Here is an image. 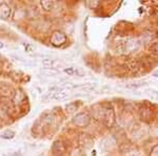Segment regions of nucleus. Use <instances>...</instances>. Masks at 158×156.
Segmentation results:
<instances>
[{
	"mask_svg": "<svg viewBox=\"0 0 158 156\" xmlns=\"http://www.w3.org/2000/svg\"><path fill=\"white\" fill-rule=\"evenodd\" d=\"M144 93H146L152 100L158 101V91L154 90V89H147V90H144Z\"/></svg>",
	"mask_w": 158,
	"mask_h": 156,
	"instance_id": "11",
	"label": "nucleus"
},
{
	"mask_svg": "<svg viewBox=\"0 0 158 156\" xmlns=\"http://www.w3.org/2000/svg\"><path fill=\"white\" fill-rule=\"evenodd\" d=\"M1 156H13V154H11V153H3Z\"/></svg>",
	"mask_w": 158,
	"mask_h": 156,
	"instance_id": "28",
	"label": "nucleus"
},
{
	"mask_svg": "<svg viewBox=\"0 0 158 156\" xmlns=\"http://www.w3.org/2000/svg\"><path fill=\"white\" fill-rule=\"evenodd\" d=\"M0 93H1L2 95H4V96H12L13 91L9 88V86H6V88L1 86V88H0Z\"/></svg>",
	"mask_w": 158,
	"mask_h": 156,
	"instance_id": "17",
	"label": "nucleus"
},
{
	"mask_svg": "<svg viewBox=\"0 0 158 156\" xmlns=\"http://www.w3.org/2000/svg\"><path fill=\"white\" fill-rule=\"evenodd\" d=\"M71 156H81V153H80V151H79L78 149H76V150H74L72 153H71Z\"/></svg>",
	"mask_w": 158,
	"mask_h": 156,
	"instance_id": "27",
	"label": "nucleus"
},
{
	"mask_svg": "<svg viewBox=\"0 0 158 156\" xmlns=\"http://www.w3.org/2000/svg\"><path fill=\"white\" fill-rule=\"evenodd\" d=\"M144 82H136V83H130V84H127L126 88L127 89H130V90H134V89H138L140 86H144Z\"/></svg>",
	"mask_w": 158,
	"mask_h": 156,
	"instance_id": "18",
	"label": "nucleus"
},
{
	"mask_svg": "<svg viewBox=\"0 0 158 156\" xmlns=\"http://www.w3.org/2000/svg\"><path fill=\"white\" fill-rule=\"evenodd\" d=\"M99 6V2L98 1H94V2L89 1L88 2V6L92 7V9H94V7H96V6Z\"/></svg>",
	"mask_w": 158,
	"mask_h": 156,
	"instance_id": "25",
	"label": "nucleus"
},
{
	"mask_svg": "<svg viewBox=\"0 0 158 156\" xmlns=\"http://www.w3.org/2000/svg\"><path fill=\"white\" fill-rule=\"evenodd\" d=\"M3 47H4V44L1 41H0V50H1V48H3Z\"/></svg>",
	"mask_w": 158,
	"mask_h": 156,
	"instance_id": "30",
	"label": "nucleus"
},
{
	"mask_svg": "<svg viewBox=\"0 0 158 156\" xmlns=\"http://www.w3.org/2000/svg\"><path fill=\"white\" fill-rule=\"evenodd\" d=\"M77 109H78L77 104L74 103V102H72V103H69L67 106V108H65V110H67V113H69V114H72V113H74V112H76L77 111Z\"/></svg>",
	"mask_w": 158,
	"mask_h": 156,
	"instance_id": "16",
	"label": "nucleus"
},
{
	"mask_svg": "<svg viewBox=\"0 0 158 156\" xmlns=\"http://www.w3.org/2000/svg\"><path fill=\"white\" fill-rule=\"evenodd\" d=\"M42 121L48 124H53V121H54V115L52 113H44L42 115Z\"/></svg>",
	"mask_w": 158,
	"mask_h": 156,
	"instance_id": "14",
	"label": "nucleus"
},
{
	"mask_svg": "<svg viewBox=\"0 0 158 156\" xmlns=\"http://www.w3.org/2000/svg\"><path fill=\"white\" fill-rule=\"evenodd\" d=\"M69 97V94L65 93V92H56V93H53L51 95V99L52 100H57V101H61V100H64Z\"/></svg>",
	"mask_w": 158,
	"mask_h": 156,
	"instance_id": "10",
	"label": "nucleus"
},
{
	"mask_svg": "<svg viewBox=\"0 0 158 156\" xmlns=\"http://www.w3.org/2000/svg\"><path fill=\"white\" fill-rule=\"evenodd\" d=\"M65 151H67V148H65L64 144L61 140H56L52 145V152L56 156L63 155L65 153Z\"/></svg>",
	"mask_w": 158,
	"mask_h": 156,
	"instance_id": "5",
	"label": "nucleus"
},
{
	"mask_svg": "<svg viewBox=\"0 0 158 156\" xmlns=\"http://www.w3.org/2000/svg\"><path fill=\"white\" fill-rule=\"evenodd\" d=\"M40 74H42V75H44V76H48V77H55V76H57L58 74H59V72H58V70L53 69V68H44L40 70Z\"/></svg>",
	"mask_w": 158,
	"mask_h": 156,
	"instance_id": "9",
	"label": "nucleus"
},
{
	"mask_svg": "<svg viewBox=\"0 0 158 156\" xmlns=\"http://www.w3.org/2000/svg\"><path fill=\"white\" fill-rule=\"evenodd\" d=\"M150 156H158V145H154L151 150V153H150Z\"/></svg>",
	"mask_w": 158,
	"mask_h": 156,
	"instance_id": "23",
	"label": "nucleus"
},
{
	"mask_svg": "<svg viewBox=\"0 0 158 156\" xmlns=\"http://www.w3.org/2000/svg\"><path fill=\"white\" fill-rule=\"evenodd\" d=\"M124 156H140V153L137 150H129Z\"/></svg>",
	"mask_w": 158,
	"mask_h": 156,
	"instance_id": "20",
	"label": "nucleus"
},
{
	"mask_svg": "<svg viewBox=\"0 0 158 156\" xmlns=\"http://www.w3.org/2000/svg\"><path fill=\"white\" fill-rule=\"evenodd\" d=\"M11 15H12V10L10 6L6 3V2H2L0 4V18L6 20L11 17Z\"/></svg>",
	"mask_w": 158,
	"mask_h": 156,
	"instance_id": "6",
	"label": "nucleus"
},
{
	"mask_svg": "<svg viewBox=\"0 0 158 156\" xmlns=\"http://www.w3.org/2000/svg\"><path fill=\"white\" fill-rule=\"evenodd\" d=\"M90 120H91V118L88 113L81 112V113H78L73 118V124L78 128H85L89 126Z\"/></svg>",
	"mask_w": 158,
	"mask_h": 156,
	"instance_id": "2",
	"label": "nucleus"
},
{
	"mask_svg": "<svg viewBox=\"0 0 158 156\" xmlns=\"http://www.w3.org/2000/svg\"><path fill=\"white\" fill-rule=\"evenodd\" d=\"M111 91V88L110 86H103L102 88H101V93H106V92H110Z\"/></svg>",
	"mask_w": 158,
	"mask_h": 156,
	"instance_id": "26",
	"label": "nucleus"
},
{
	"mask_svg": "<svg viewBox=\"0 0 158 156\" xmlns=\"http://www.w3.org/2000/svg\"><path fill=\"white\" fill-rule=\"evenodd\" d=\"M151 52L154 55H157L158 56V42H154L151 45Z\"/></svg>",
	"mask_w": 158,
	"mask_h": 156,
	"instance_id": "21",
	"label": "nucleus"
},
{
	"mask_svg": "<svg viewBox=\"0 0 158 156\" xmlns=\"http://www.w3.org/2000/svg\"><path fill=\"white\" fill-rule=\"evenodd\" d=\"M115 145V140L112 137H106L101 140L100 142V149L102 151H109L113 145Z\"/></svg>",
	"mask_w": 158,
	"mask_h": 156,
	"instance_id": "8",
	"label": "nucleus"
},
{
	"mask_svg": "<svg viewBox=\"0 0 158 156\" xmlns=\"http://www.w3.org/2000/svg\"><path fill=\"white\" fill-rule=\"evenodd\" d=\"M15 136V132L12 131V130H6L4 131L2 134H0V137L3 138V139H12Z\"/></svg>",
	"mask_w": 158,
	"mask_h": 156,
	"instance_id": "15",
	"label": "nucleus"
},
{
	"mask_svg": "<svg viewBox=\"0 0 158 156\" xmlns=\"http://www.w3.org/2000/svg\"><path fill=\"white\" fill-rule=\"evenodd\" d=\"M64 72L68 74V75H74L75 74V69L74 68H67L64 69Z\"/></svg>",
	"mask_w": 158,
	"mask_h": 156,
	"instance_id": "24",
	"label": "nucleus"
},
{
	"mask_svg": "<svg viewBox=\"0 0 158 156\" xmlns=\"http://www.w3.org/2000/svg\"><path fill=\"white\" fill-rule=\"evenodd\" d=\"M24 98H25V95H24L23 92L21 90H17V92L15 93V96H14L15 103H20V102H22L24 100Z\"/></svg>",
	"mask_w": 158,
	"mask_h": 156,
	"instance_id": "13",
	"label": "nucleus"
},
{
	"mask_svg": "<svg viewBox=\"0 0 158 156\" xmlns=\"http://www.w3.org/2000/svg\"><path fill=\"white\" fill-rule=\"evenodd\" d=\"M153 75H154V77H157V78H158V70H157L154 74H153Z\"/></svg>",
	"mask_w": 158,
	"mask_h": 156,
	"instance_id": "29",
	"label": "nucleus"
},
{
	"mask_svg": "<svg viewBox=\"0 0 158 156\" xmlns=\"http://www.w3.org/2000/svg\"><path fill=\"white\" fill-rule=\"evenodd\" d=\"M101 119L103 120L104 124L108 128H112L115 124V112L111 106H103V113Z\"/></svg>",
	"mask_w": 158,
	"mask_h": 156,
	"instance_id": "1",
	"label": "nucleus"
},
{
	"mask_svg": "<svg viewBox=\"0 0 158 156\" xmlns=\"http://www.w3.org/2000/svg\"><path fill=\"white\" fill-rule=\"evenodd\" d=\"M65 42H67V36L62 32L56 31L51 36V43L53 45H55V47H60V45H62Z\"/></svg>",
	"mask_w": 158,
	"mask_h": 156,
	"instance_id": "3",
	"label": "nucleus"
},
{
	"mask_svg": "<svg viewBox=\"0 0 158 156\" xmlns=\"http://www.w3.org/2000/svg\"><path fill=\"white\" fill-rule=\"evenodd\" d=\"M40 6H41V7L44 10V11L50 12V11H52L53 7H54V2L44 0V1H40Z\"/></svg>",
	"mask_w": 158,
	"mask_h": 156,
	"instance_id": "12",
	"label": "nucleus"
},
{
	"mask_svg": "<svg viewBox=\"0 0 158 156\" xmlns=\"http://www.w3.org/2000/svg\"><path fill=\"white\" fill-rule=\"evenodd\" d=\"M139 115H140V118L142 120L149 121V120L152 118V111H151V109H150V107L142 106L139 110Z\"/></svg>",
	"mask_w": 158,
	"mask_h": 156,
	"instance_id": "7",
	"label": "nucleus"
},
{
	"mask_svg": "<svg viewBox=\"0 0 158 156\" xmlns=\"http://www.w3.org/2000/svg\"><path fill=\"white\" fill-rule=\"evenodd\" d=\"M10 56H11L12 59L15 60V61H19V62H22V63L27 62V60H25L23 57H21V56H19V55H17V54H11Z\"/></svg>",
	"mask_w": 158,
	"mask_h": 156,
	"instance_id": "19",
	"label": "nucleus"
},
{
	"mask_svg": "<svg viewBox=\"0 0 158 156\" xmlns=\"http://www.w3.org/2000/svg\"><path fill=\"white\" fill-rule=\"evenodd\" d=\"M75 74L77 76H79V77H82V76L85 75V72L81 68H77V69H75Z\"/></svg>",
	"mask_w": 158,
	"mask_h": 156,
	"instance_id": "22",
	"label": "nucleus"
},
{
	"mask_svg": "<svg viewBox=\"0 0 158 156\" xmlns=\"http://www.w3.org/2000/svg\"><path fill=\"white\" fill-rule=\"evenodd\" d=\"M78 142H79V145H80L81 148L88 150V149H90L92 145H93V138L91 137V135L85 134V133H82V134H80V136H79Z\"/></svg>",
	"mask_w": 158,
	"mask_h": 156,
	"instance_id": "4",
	"label": "nucleus"
}]
</instances>
